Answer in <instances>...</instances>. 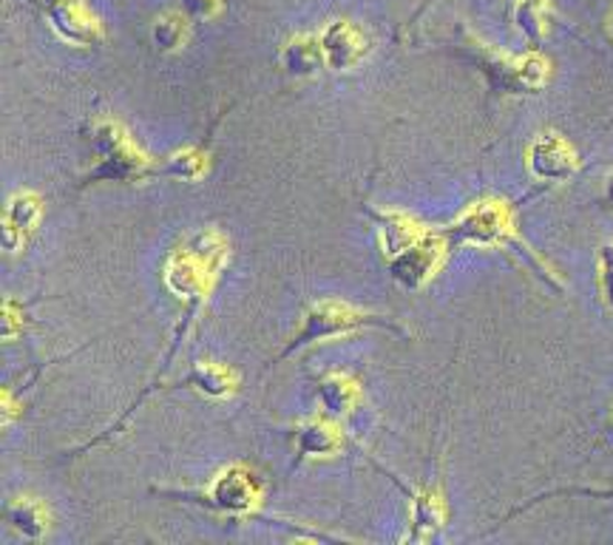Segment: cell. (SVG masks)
<instances>
[{
    "label": "cell",
    "instance_id": "20",
    "mask_svg": "<svg viewBox=\"0 0 613 545\" xmlns=\"http://www.w3.org/2000/svg\"><path fill=\"white\" fill-rule=\"evenodd\" d=\"M514 18H517V26L537 41L548 29V0H517Z\"/></svg>",
    "mask_w": 613,
    "mask_h": 545
},
{
    "label": "cell",
    "instance_id": "11",
    "mask_svg": "<svg viewBox=\"0 0 613 545\" xmlns=\"http://www.w3.org/2000/svg\"><path fill=\"white\" fill-rule=\"evenodd\" d=\"M46 213V202L37 191L21 188L3 204V222H0V238L7 253H21L29 245V238L37 233Z\"/></svg>",
    "mask_w": 613,
    "mask_h": 545
},
{
    "label": "cell",
    "instance_id": "22",
    "mask_svg": "<svg viewBox=\"0 0 613 545\" xmlns=\"http://www.w3.org/2000/svg\"><path fill=\"white\" fill-rule=\"evenodd\" d=\"M597 290L608 310H613V242H605L597 253Z\"/></svg>",
    "mask_w": 613,
    "mask_h": 545
},
{
    "label": "cell",
    "instance_id": "16",
    "mask_svg": "<svg viewBox=\"0 0 613 545\" xmlns=\"http://www.w3.org/2000/svg\"><path fill=\"white\" fill-rule=\"evenodd\" d=\"M3 523L18 537L37 543L52 529V509H48L46 500L34 498V494H18L3 505Z\"/></svg>",
    "mask_w": 613,
    "mask_h": 545
},
{
    "label": "cell",
    "instance_id": "9",
    "mask_svg": "<svg viewBox=\"0 0 613 545\" xmlns=\"http://www.w3.org/2000/svg\"><path fill=\"white\" fill-rule=\"evenodd\" d=\"M406 491L409 498V520H406V534L403 540L409 543H426V540L437 537L449 523V503L443 494L441 486H403L395 475H389Z\"/></svg>",
    "mask_w": 613,
    "mask_h": 545
},
{
    "label": "cell",
    "instance_id": "18",
    "mask_svg": "<svg viewBox=\"0 0 613 545\" xmlns=\"http://www.w3.org/2000/svg\"><path fill=\"white\" fill-rule=\"evenodd\" d=\"M279 63L290 77H315L319 71H327L319 34L310 32L287 37L279 52Z\"/></svg>",
    "mask_w": 613,
    "mask_h": 545
},
{
    "label": "cell",
    "instance_id": "2",
    "mask_svg": "<svg viewBox=\"0 0 613 545\" xmlns=\"http://www.w3.org/2000/svg\"><path fill=\"white\" fill-rule=\"evenodd\" d=\"M361 330H387V333L409 335V330L401 327V324L389 319V315L364 310V307L353 304V301L347 299H319L306 307L296 335L287 341L279 353L272 355L270 364L265 367V372H270L272 367L285 364L287 358H293V355L301 353V349L315 347V344H324V341H333V338H347V335L361 333Z\"/></svg>",
    "mask_w": 613,
    "mask_h": 545
},
{
    "label": "cell",
    "instance_id": "4",
    "mask_svg": "<svg viewBox=\"0 0 613 545\" xmlns=\"http://www.w3.org/2000/svg\"><path fill=\"white\" fill-rule=\"evenodd\" d=\"M452 247H505L517 242L514 208L505 199L483 197L471 202L460 216L443 225Z\"/></svg>",
    "mask_w": 613,
    "mask_h": 545
},
{
    "label": "cell",
    "instance_id": "8",
    "mask_svg": "<svg viewBox=\"0 0 613 545\" xmlns=\"http://www.w3.org/2000/svg\"><path fill=\"white\" fill-rule=\"evenodd\" d=\"M290 437H293V469L310 464V460H327V457L341 455L347 446L338 418L327 415L324 409L319 415L301 418Z\"/></svg>",
    "mask_w": 613,
    "mask_h": 545
},
{
    "label": "cell",
    "instance_id": "14",
    "mask_svg": "<svg viewBox=\"0 0 613 545\" xmlns=\"http://www.w3.org/2000/svg\"><path fill=\"white\" fill-rule=\"evenodd\" d=\"M315 396L321 409L333 418H349L364 403V387L347 369H330L315 378Z\"/></svg>",
    "mask_w": 613,
    "mask_h": 545
},
{
    "label": "cell",
    "instance_id": "7",
    "mask_svg": "<svg viewBox=\"0 0 613 545\" xmlns=\"http://www.w3.org/2000/svg\"><path fill=\"white\" fill-rule=\"evenodd\" d=\"M41 7L43 18L48 21L52 32L60 37L63 43L77 48L100 46L105 41V26L91 12L86 0H34Z\"/></svg>",
    "mask_w": 613,
    "mask_h": 545
},
{
    "label": "cell",
    "instance_id": "13",
    "mask_svg": "<svg viewBox=\"0 0 613 545\" xmlns=\"http://www.w3.org/2000/svg\"><path fill=\"white\" fill-rule=\"evenodd\" d=\"M369 219H372L375 233H378V247H381L383 262L392 259L403 247L415 245L423 233L430 231V225H423L421 219L412 216L406 211H392V208H367Z\"/></svg>",
    "mask_w": 613,
    "mask_h": 545
},
{
    "label": "cell",
    "instance_id": "12",
    "mask_svg": "<svg viewBox=\"0 0 613 545\" xmlns=\"http://www.w3.org/2000/svg\"><path fill=\"white\" fill-rule=\"evenodd\" d=\"M319 41L327 71H353L369 55V37L364 34V29L355 26L353 21H344V18L330 21L327 26L321 29Z\"/></svg>",
    "mask_w": 613,
    "mask_h": 545
},
{
    "label": "cell",
    "instance_id": "10",
    "mask_svg": "<svg viewBox=\"0 0 613 545\" xmlns=\"http://www.w3.org/2000/svg\"><path fill=\"white\" fill-rule=\"evenodd\" d=\"M525 165L537 182H568L579 170V154L566 136L557 131H545L525 151Z\"/></svg>",
    "mask_w": 613,
    "mask_h": 545
},
{
    "label": "cell",
    "instance_id": "1",
    "mask_svg": "<svg viewBox=\"0 0 613 545\" xmlns=\"http://www.w3.org/2000/svg\"><path fill=\"white\" fill-rule=\"evenodd\" d=\"M89 143L97 163L80 179V188L89 185H134L157 179L159 159L151 157L143 145L136 143L129 125L116 116H97L89 125Z\"/></svg>",
    "mask_w": 613,
    "mask_h": 545
},
{
    "label": "cell",
    "instance_id": "25",
    "mask_svg": "<svg viewBox=\"0 0 613 545\" xmlns=\"http://www.w3.org/2000/svg\"><path fill=\"white\" fill-rule=\"evenodd\" d=\"M608 26H611V34H613V14H611V23H608Z\"/></svg>",
    "mask_w": 613,
    "mask_h": 545
},
{
    "label": "cell",
    "instance_id": "19",
    "mask_svg": "<svg viewBox=\"0 0 613 545\" xmlns=\"http://www.w3.org/2000/svg\"><path fill=\"white\" fill-rule=\"evenodd\" d=\"M191 41V14L188 12H163L151 26V43L157 48L159 55H174L179 48L188 46Z\"/></svg>",
    "mask_w": 613,
    "mask_h": 545
},
{
    "label": "cell",
    "instance_id": "23",
    "mask_svg": "<svg viewBox=\"0 0 613 545\" xmlns=\"http://www.w3.org/2000/svg\"><path fill=\"white\" fill-rule=\"evenodd\" d=\"M182 7L197 21H213L225 7V0H182Z\"/></svg>",
    "mask_w": 613,
    "mask_h": 545
},
{
    "label": "cell",
    "instance_id": "24",
    "mask_svg": "<svg viewBox=\"0 0 613 545\" xmlns=\"http://www.w3.org/2000/svg\"><path fill=\"white\" fill-rule=\"evenodd\" d=\"M605 202L613 208V170L608 174V182H605Z\"/></svg>",
    "mask_w": 613,
    "mask_h": 545
},
{
    "label": "cell",
    "instance_id": "15",
    "mask_svg": "<svg viewBox=\"0 0 613 545\" xmlns=\"http://www.w3.org/2000/svg\"><path fill=\"white\" fill-rule=\"evenodd\" d=\"M238 387H242V375L233 367L219 362H197L174 389H191L202 398L225 401V398L236 396Z\"/></svg>",
    "mask_w": 613,
    "mask_h": 545
},
{
    "label": "cell",
    "instance_id": "3",
    "mask_svg": "<svg viewBox=\"0 0 613 545\" xmlns=\"http://www.w3.org/2000/svg\"><path fill=\"white\" fill-rule=\"evenodd\" d=\"M168 498L197 503L202 509L231 520H259V505L265 500V483L256 469L247 464H231L211 477V483L197 491H163Z\"/></svg>",
    "mask_w": 613,
    "mask_h": 545
},
{
    "label": "cell",
    "instance_id": "6",
    "mask_svg": "<svg viewBox=\"0 0 613 545\" xmlns=\"http://www.w3.org/2000/svg\"><path fill=\"white\" fill-rule=\"evenodd\" d=\"M452 242L443 233V227H430L417 238L415 245L403 247L401 253H395L392 259H387L389 279L401 285L403 290H423L426 285L437 279V272L446 267L452 256Z\"/></svg>",
    "mask_w": 613,
    "mask_h": 545
},
{
    "label": "cell",
    "instance_id": "17",
    "mask_svg": "<svg viewBox=\"0 0 613 545\" xmlns=\"http://www.w3.org/2000/svg\"><path fill=\"white\" fill-rule=\"evenodd\" d=\"M211 170V145L191 143L182 148L170 151L159 159L157 165V179H182V182H199L208 177Z\"/></svg>",
    "mask_w": 613,
    "mask_h": 545
},
{
    "label": "cell",
    "instance_id": "21",
    "mask_svg": "<svg viewBox=\"0 0 613 545\" xmlns=\"http://www.w3.org/2000/svg\"><path fill=\"white\" fill-rule=\"evenodd\" d=\"M29 327V313H26V304L18 301L14 296H7L3 299V307H0V335L3 341H14L18 335L26 333Z\"/></svg>",
    "mask_w": 613,
    "mask_h": 545
},
{
    "label": "cell",
    "instance_id": "26",
    "mask_svg": "<svg viewBox=\"0 0 613 545\" xmlns=\"http://www.w3.org/2000/svg\"><path fill=\"white\" fill-rule=\"evenodd\" d=\"M611 423H613V412H611Z\"/></svg>",
    "mask_w": 613,
    "mask_h": 545
},
{
    "label": "cell",
    "instance_id": "5",
    "mask_svg": "<svg viewBox=\"0 0 613 545\" xmlns=\"http://www.w3.org/2000/svg\"><path fill=\"white\" fill-rule=\"evenodd\" d=\"M475 66L483 71L489 89L498 94H539L551 80V63L539 52L511 57L475 43Z\"/></svg>",
    "mask_w": 613,
    "mask_h": 545
}]
</instances>
